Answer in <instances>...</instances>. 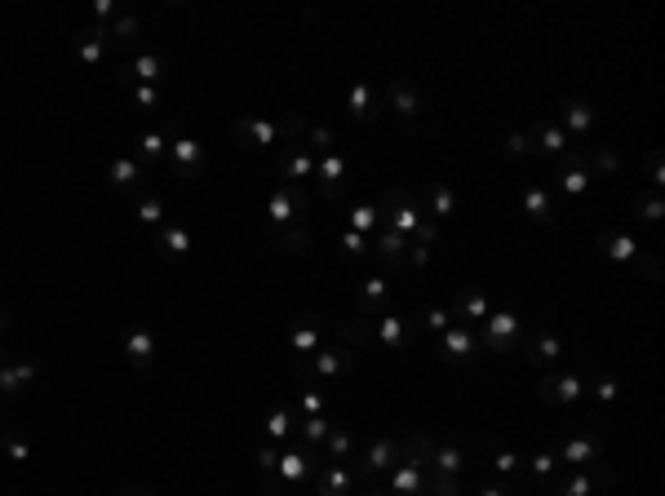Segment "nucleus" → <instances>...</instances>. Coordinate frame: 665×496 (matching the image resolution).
I'll return each mask as SVG.
<instances>
[{
	"mask_svg": "<svg viewBox=\"0 0 665 496\" xmlns=\"http://www.w3.org/2000/svg\"><path fill=\"white\" fill-rule=\"evenodd\" d=\"M431 448L435 439L426 430H413L404 439V452L391 465V483H386V496H426V474H431Z\"/></svg>",
	"mask_w": 665,
	"mask_h": 496,
	"instance_id": "nucleus-1",
	"label": "nucleus"
},
{
	"mask_svg": "<svg viewBox=\"0 0 665 496\" xmlns=\"http://www.w3.org/2000/svg\"><path fill=\"white\" fill-rule=\"evenodd\" d=\"M311 129L306 124L302 111H284V116H240L231 124V133H235V142L240 147H275V142H298L302 133Z\"/></svg>",
	"mask_w": 665,
	"mask_h": 496,
	"instance_id": "nucleus-2",
	"label": "nucleus"
},
{
	"mask_svg": "<svg viewBox=\"0 0 665 496\" xmlns=\"http://www.w3.org/2000/svg\"><path fill=\"white\" fill-rule=\"evenodd\" d=\"M355 364H360V355L346 346H329V350H315V355L306 359H293V377L302 381H346L355 372Z\"/></svg>",
	"mask_w": 665,
	"mask_h": 496,
	"instance_id": "nucleus-3",
	"label": "nucleus"
},
{
	"mask_svg": "<svg viewBox=\"0 0 665 496\" xmlns=\"http://www.w3.org/2000/svg\"><path fill=\"white\" fill-rule=\"evenodd\" d=\"M306 213H311V195H306V186H289V182L271 186V195H266V222H271V231L306 226Z\"/></svg>",
	"mask_w": 665,
	"mask_h": 496,
	"instance_id": "nucleus-4",
	"label": "nucleus"
},
{
	"mask_svg": "<svg viewBox=\"0 0 665 496\" xmlns=\"http://www.w3.org/2000/svg\"><path fill=\"white\" fill-rule=\"evenodd\" d=\"M595 244H599V253H603V257H612V262L643 271V279H661V262H657V257L643 253L639 240H630V235H626V231H617V226H603V231L595 235Z\"/></svg>",
	"mask_w": 665,
	"mask_h": 496,
	"instance_id": "nucleus-5",
	"label": "nucleus"
},
{
	"mask_svg": "<svg viewBox=\"0 0 665 496\" xmlns=\"http://www.w3.org/2000/svg\"><path fill=\"white\" fill-rule=\"evenodd\" d=\"M320 448H311V443H298V448H280V461H275V474L266 479V492H280V488H298L306 483V474L320 470Z\"/></svg>",
	"mask_w": 665,
	"mask_h": 496,
	"instance_id": "nucleus-6",
	"label": "nucleus"
},
{
	"mask_svg": "<svg viewBox=\"0 0 665 496\" xmlns=\"http://www.w3.org/2000/svg\"><path fill=\"white\" fill-rule=\"evenodd\" d=\"M479 350H493V355H510V350H524V319L515 310H497L479 324Z\"/></svg>",
	"mask_w": 665,
	"mask_h": 496,
	"instance_id": "nucleus-7",
	"label": "nucleus"
},
{
	"mask_svg": "<svg viewBox=\"0 0 665 496\" xmlns=\"http://www.w3.org/2000/svg\"><path fill=\"white\" fill-rule=\"evenodd\" d=\"M399 452H404V443L391 439V434H373L368 439L364 452H355V474H360V488H368L373 479H382V474H391V465L399 461Z\"/></svg>",
	"mask_w": 665,
	"mask_h": 496,
	"instance_id": "nucleus-8",
	"label": "nucleus"
},
{
	"mask_svg": "<svg viewBox=\"0 0 665 496\" xmlns=\"http://www.w3.org/2000/svg\"><path fill=\"white\" fill-rule=\"evenodd\" d=\"M550 178H555V191L564 200H586L590 191V169H586V151H564L550 160Z\"/></svg>",
	"mask_w": 665,
	"mask_h": 496,
	"instance_id": "nucleus-9",
	"label": "nucleus"
},
{
	"mask_svg": "<svg viewBox=\"0 0 665 496\" xmlns=\"http://www.w3.org/2000/svg\"><path fill=\"white\" fill-rule=\"evenodd\" d=\"M550 452H555L559 465H568V470H590V465H603V439H599V434H559Z\"/></svg>",
	"mask_w": 665,
	"mask_h": 496,
	"instance_id": "nucleus-10",
	"label": "nucleus"
},
{
	"mask_svg": "<svg viewBox=\"0 0 665 496\" xmlns=\"http://www.w3.org/2000/svg\"><path fill=\"white\" fill-rule=\"evenodd\" d=\"M581 395H586V377L577 368H564V372H546L537 381V399L550 403V408H572Z\"/></svg>",
	"mask_w": 665,
	"mask_h": 496,
	"instance_id": "nucleus-11",
	"label": "nucleus"
},
{
	"mask_svg": "<svg viewBox=\"0 0 665 496\" xmlns=\"http://www.w3.org/2000/svg\"><path fill=\"white\" fill-rule=\"evenodd\" d=\"M617 483V470L612 465H590V470H577V474H564V479L550 483V496H595L603 488Z\"/></svg>",
	"mask_w": 665,
	"mask_h": 496,
	"instance_id": "nucleus-12",
	"label": "nucleus"
},
{
	"mask_svg": "<svg viewBox=\"0 0 665 496\" xmlns=\"http://www.w3.org/2000/svg\"><path fill=\"white\" fill-rule=\"evenodd\" d=\"M435 355L444 359L448 368H462V364H475L479 359V337H475V328H466V324H453L444 337H435Z\"/></svg>",
	"mask_w": 665,
	"mask_h": 496,
	"instance_id": "nucleus-13",
	"label": "nucleus"
},
{
	"mask_svg": "<svg viewBox=\"0 0 665 496\" xmlns=\"http://www.w3.org/2000/svg\"><path fill=\"white\" fill-rule=\"evenodd\" d=\"M346 173H351V151H346V147H333V151H324L320 160H315V178H320L324 200H342Z\"/></svg>",
	"mask_w": 665,
	"mask_h": 496,
	"instance_id": "nucleus-14",
	"label": "nucleus"
},
{
	"mask_svg": "<svg viewBox=\"0 0 665 496\" xmlns=\"http://www.w3.org/2000/svg\"><path fill=\"white\" fill-rule=\"evenodd\" d=\"M320 337H324V319L315 315V310H302L289 324V333H284V350H289L293 359H306L320 350Z\"/></svg>",
	"mask_w": 665,
	"mask_h": 496,
	"instance_id": "nucleus-15",
	"label": "nucleus"
},
{
	"mask_svg": "<svg viewBox=\"0 0 665 496\" xmlns=\"http://www.w3.org/2000/svg\"><path fill=\"white\" fill-rule=\"evenodd\" d=\"M360 492V474L351 461H320L315 470V496H355Z\"/></svg>",
	"mask_w": 665,
	"mask_h": 496,
	"instance_id": "nucleus-16",
	"label": "nucleus"
},
{
	"mask_svg": "<svg viewBox=\"0 0 665 496\" xmlns=\"http://www.w3.org/2000/svg\"><path fill=\"white\" fill-rule=\"evenodd\" d=\"M382 107H391L399 120H422L426 116V93L413 85V80H391V85L382 89Z\"/></svg>",
	"mask_w": 665,
	"mask_h": 496,
	"instance_id": "nucleus-17",
	"label": "nucleus"
},
{
	"mask_svg": "<svg viewBox=\"0 0 665 496\" xmlns=\"http://www.w3.org/2000/svg\"><path fill=\"white\" fill-rule=\"evenodd\" d=\"M275 173H280V182H289V186H302L306 178H315V155L302 147V138L284 142V147L275 151Z\"/></svg>",
	"mask_w": 665,
	"mask_h": 496,
	"instance_id": "nucleus-18",
	"label": "nucleus"
},
{
	"mask_svg": "<svg viewBox=\"0 0 665 496\" xmlns=\"http://www.w3.org/2000/svg\"><path fill=\"white\" fill-rule=\"evenodd\" d=\"M417 204H422V213H431V222H448V217L462 213V191L444 178H431Z\"/></svg>",
	"mask_w": 665,
	"mask_h": 496,
	"instance_id": "nucleus-19",
	"label": "nucleus"
},
{
	"mask_svg": "<svg viewBox=\"0 0 665 496\" xmlns=\"http://www.w3.org/2000/svg\"><path fill=\"white\" fill-rule=\"evenodd\" d=\"M595 124H599V107H590V102L577 98V93L559 98V129H564L568 138H590Z\"/></svg>",
	"mask_w": 665,
	"mask_h": 496,
	"instance_id": "nucleus-20",
	"label": "nucleus"
},
{
	"mask_svg": "<svg viewBox=\"0 0 665 496\" xmlns=\"http://www.w3.org/2000/svg\"><path fill=\"white\" fill-rule=\"evenodd\" d=\"M448 315H453V324H484L488 315H493V297L484 293V288H457L453 297H448Z\"/></svg>",
	"mask_w": 665,
	"mask_h": 496,
	"instance_id": "nucleus-21",
	"label": "nucleus"
},
{
	"mask_svg": "<svg viewBox=\"0 0 665 496\" xmlns=\"http://www.w3.org/2000/svg\"><path fill=\"white\" fill-rule=\"evenodd\" d=\"M36 377H40L36 359H27V355H0V395H5V399H18Z\"/></svg>",
	"mask_w": 665,
	"mask_h": 496,
	"instance_id": "nucleus-22",
	"label": "nucleus"
},
{
	"mask_svg": "<svg viewBox=\"0 0 665 496\" xmlns=\"http://www.w3.org/2000/svg\"><path fill=\"white\" fill-rule=\"evenodd\" d=\"M528 138H532V147H537V160H555V155H564L568 151V133L559 129V120H550V116H541V120H532L528 124Z\"/></svg>",
	"mask_w": 665,
	"mask_h": 496,
	"instance_id": "nucleus-23",
	"label": "nucleus"
},
{
	"mask_svg": "<svg viewBox=\"0 0 665 496\" xmlns=\"http://www.w3.org/2000/svg\"><path fill=\"white\" fill-rule=\"evenodd\" d=\"M391 310V279L386 275H368L360 284V293H355V315L364 319H377Z\"/></svg>",
	"mask_w": 665,
	"mask_h": 496,
	"instance_id": "nucleus-24",
	"label": "nucleus"
},
{
	"mask_svg": "<svg viewBox=\"0 0 665 496\" xmlns=\"http://www.w3.org/2000/svg\"><path fill=\"white\" fill-rule=\"evenodd\" d=\"M519 204H524V213L532 217V222H541V226H555L559 222L555 195H550L541 182H524V186H519Z\"/></svg>",
	"mask_w": 665,
	"mask_h": 496,
	"instance_id": "nucleus-25",
	"label": "nucleus"
},
{
	"mask_svg": "<svg viewBox=\"0 0 665 496\" xmlns=\"http://www.w3.org/2000/svg\"><path fill=\"white\" fill-rule=\"evenodd\" d=\"M151 248H156L160 262H178V257L191 253V231L187 222H165L156 235H151Z\"/></svg>",
	"mask_w": 665,
	"mask_h": 496,
	"instance_id": "nucleus-26",
	"label": "nucleus"
},
{
	"mask_svg": "<svg viewBox=\"0 0 665 496\" xmlns=\"http://www.w3.org/2000/svg\"><path fill=\"white\" fill-rule=\"evenodd\" d=\"M373 341H382V346H391V350H408L413 346V319H404V315H395V310H386V315H377L373 319Z\"/></svg>",
	"mask_w": 665,
	"mask_h": 496,
	"instance_id": "nucleus-27",
	"label": "nucleus"
},
{
	"mask_svg": "<svg viewBox=\"0 0 665 496\" xmlns=\"http://www.w3.org/2000/svg\"><path fill=\"white\" fill-rule=\"evenodd\" d=\"M466 457H470L466 443L453 434V439H444V443H435V448H431V470L444 474V479H462V474H466Z\"/></svg>",
	"mask_w": 665,
	"mask_h": 496,
	"instance_id": "nucleus-28",
	"label": "nucleus"
},
{
	"mask_svg": "<svg viewBox=\"0 0 665 496\" xmlns=\"http://www.w3.org/2000/svg\"><path fill=\"white\" fill-rule=\"evenodd\" d=\"M156 355H160V341H156V333H151V328H129L125 333V364L129 368H151L156 364Z\"/></svg>",
	"mask_w": 665,
	"mask_h": 496,
	"instance_id": "nucleus-29",
	"label": "nucleus"
},
{
	"mask_svg": "<svg viewBox=\"0 0 665 496\" xmlns=\"http://www.w3.org/2000/svg\"><path fill=\"white\" fill-rule=\"evenodd\" d=\"M165 160L173 164L178 173H187V178H196V173L204 169V147L196 138H187V133H173L169 138V155Z\"/></svg>",
	"mask_w": 665,
	"mask_h": 496,
	"instance_id": "nucleus-30",
	"label": "nucleus"
},
{
	"mask_svg": "<svg viewBox=\"0 0 665 496\" xmlns=\"http://www.w3.org/2000/svg\"><path fill=\"white\" fill-rule=\"evenodd\" d=\"M564 355H568V346H564L559 333H537V337L524 341V359L532 368H555Z\"/></svg>",
	"mask_w": 665,
	"mask_h": 496,
	"instance_id": "nucleus-31",
	"label": "nucleus"
},
{
	"mask_svg": "<svg viewBox=\"0 0 665 496\" xmlns=\"http://www.w3.org/2000/svg\"><path fill=\"white\" fill-rule=\"evenodd\" d=\"M165 71H169V62L160 54H133L129 67L116 71V80H120V85H156Z\"/></svg>",
	"mask_w": 665,
	"mask_h": 496,
	"instance_id": "nucleus-32",
	"label": "nucleus"
},
{
	"mask_svg": "<svg viewBox=\"0 0 665 496\" xmlns=\"http://www.w3.org/2000/svg\"><path fill=\"white\" fill-rule=\"evenodd\" d=\"M107 45H111V23H98V27L80 31V36H71V49H76V58L85 62V67H98Z\"/></svg>",
	"mask_w": 665,
	"mask_h": 496,
	"instance_id": "nucleus-33",
	"label": "nucleus"
},
{
	"mask_svg": "<svg viewBox=\"0 0 665 496\" xmlns=\"http://www.w3.org/2000/svg\"><path fill=\"white\" fill-rule=\"evenodd\" d=\"M129 209L138 217V226H147V231H160V226H165V200H160V191H151V186L129 195Z\"/></svg>",
	"mask_w": 665,
	"mask_h": 496,
	"instance_id": "nucleus-34",
	"label": "nucleus"
},
{
	"mask_svg": "<svg viewBox=\"0 0 665 496\" xmlns=\"http://www.w3.org/2000/svg\"><path fill=\"white\" fill-rule=\"evenodd\" d=\"M107 182L116 186V191L133 195V191H142V186H147V169H142L133 155H116V160L107 164Z\"/></svg>",
	"mask_w": 665,
	"mask_h": 496,
	"instance_id": "nucleus-35",
	"label": "nucleus"
},
{
	"mask_svg": "<svg viewBox=\"0 0 665 496\" xmlns=\"http://www.w3.org/2000/svg\"><path fill=\"white\" fill-rule=\"evenodd\" d=\"M346 111H351V120L373 124L377 111H382V98L373 93V85H368V80H355V85L346 89Z\"/></svg>",
	"mask_w": 665,
	"mask_h": 496,
	"instance_id": "nucleus-36",
	"label": "nucleus"
},
{
	"mask_svg": "<svg viewBox=\"0 0 665 496\" xmlns=\"http://www.w3.org/2000/svg\"><path fill=\"white\" fill-rule=\"evenodd\" d=\"M165 155H169V138L160 129H142L138 138H133V160H138L142 169H156Z\"/></svg>",
	"mask_w": 665,
	"mask_h": 496,
	"instance_id": "nucleus-37",
	"label": "nucleus"
},
{
	"mask_svg": "<svg viewBox=\"0 0 665 496\" xmlns=\"http://www.w3.org/2000/svg\"><path fill=\"white\" fill-rule=\"evenodd\" d=\"M293 426H298V421H293L289 403H284V408H271V412H266V421H262V439L275 443V448H284V443H289V434H293Z\"/></svg>",
	"mask_w": 665,
	"mask_h": 496,
	"instance_id": "nucleus-38",
	"label": "nucleus"
},
{
	"mask_svg": "<svg viewBox=\"0 0 665 496\" xmlns=\"http://www.w3.org/2000/svg\"><path fill=\"white\" fill-rule=\"evenodd\" d=\"M413 328H422V337H444L453 328V315H448V306H422L413 315Z\"/></svg>",
	"mask_w": 665,
	"mask_h": 496,
	"instance_id": "nucleus-39",
	"label": "nucleus"
},
{
	"mask_svg": "<svg viewBox=\"0 0 665 496\" xmlns=\"http://www.w3.org/2000/svg\"><path fill=\"white\" fill-rule=\"evenodd\" d=\"M555 474H559V457L550 448H541V452H528V479H537V488L546 492L550 483H555Z\"/></svg>",
	"mask_w": 665,
	"mask_h": 496,
	"instance_id": "nucleus-40",
	"label": "nucleus"
},
{
	"mask_svg": "<svg viewBox=\"0 0 665 496\" xmlns=\"http://www.w3.org/2000/svg\"><path fill=\"white\" fill-rule=\"evenodd\" d=\"M630 213L639 217V222L657 226V222H661V213H665V195H661V191H643V195H634V200H630Z\"/></svg>",
	"mask_w": 665,
	"mask_h": 496,
	"instance_id": "nucleus-41",
	"label": "nucleus"
},
{
	"mask_svg": "<svg viewBox=\"0 0 665 496\" xmlns=\"http://www.w3.org/2000/svg\"><path fill=\"white\" fill-rule=\"evenodd\" d=\"M320 448H324V452H320L324 461H346V457L355 452V434L346 430V426H333V430H329V439H324Z\"/></svg>",
	"mask_w": 665,
	"mask_h": 496,
	"instance_id": "nucleus-42",
	"label": "nucleus"
},
{
	"mask_svg": "<svg viewBox=\"0 0 665 496\" xmlns=\"http://www.w3.org/2000/svg\"><path fill=\"white\" fill-rule=\"evenodd\" d=\"M0 452H5V461H14V465H23V461H32V439H23L18 430H0Z\"/></svg>",
	"mask_w": 665,
	"mask_h": 496,
	"instance_id": "nucleus-43",
	"label": "nucleus"
},
{
	"mask_svg": "<svg viewBox=\"0 0 665 496\" xmlns=\"http://www.w3.org/2000/svg\"><path fill=\"white\" fill-rule=\"evenodd\" d=\"M493 465H497L501 479H515V483L528 474V457H524V452H510V448H497L493 452Z\"/></svg>",
	"mask_w": 665,
	"mask_h": 496,
	"instance_id": "nucleus-44",
	"label": "nucleus"
},
{
	"mask_svg": "<svg viewBox=\"0 0 665 496\" xmlns=\"http://www.w3.org/2000/svg\"><path fill=\"white\" fill-rule=\"evenodd\" d=\"M271 248H284V253H306V248H311V231H306V226L271 231Z\"/></svg>",
	"mask_w": 665,
	"mask_h": 496,
	"instance_id": "nucleus-45",
	"label": "nucleus"
},
{
	"mask_svg": "<svg viewBox=\"0 0 665 496\" xmlns=\"http://www.w3.org/2000/svg\"><path fill=\"white\" fill-rule=\"evenodd\" d=\"M302 147H306V151H311V155H315V160H320V155H324V151H333V147H337V133L329 129V124H311V129H306V133H302Z\"/></svg>",
	"mask_w": 665,
	"mask_h": 496,
	"instance_id": "nucleus-46",
	"label": "nucleus"
},
{
	"mask_svg": "<svg viewBox=\"0 0 665 496\" xmlns=\"http://www.w3.org/2000/svg\"><path fill=\"white\" fill-rule=\"evenodd\" d=\"M586 169H590V178H595V173L612 178V173H621V155L612 151V147H595V151L586 155Z\"/></svg>",
	"mask_w": 665,
	"mask_h": 496,
	"instance_id": "nucleus-47",
	"label": "nucleus"
},
{
	"mask_svg": "<svg viewBox=\"0 0 665 496\" xmlns=\"http://www.w3.org/2000/svg\"><path fill=\"white\" fill-rule=\"evenodd\" d=\"M346 222H351V231L373 235L377 226H382V213H377V204H355V209L346 213Z\"/></svg>",
	"mask_w": 665,
	"mask_h": 496,
	"instance_id": "nucleus-48",
	"label": "nucleus"
},
{
	"mask_svg": "<svg viewBox=\"0 0 665 496\" xmlns=\"http://www.w3.org/2000/svg\"><path fill=\"white\" fill-rule=\"evenodd\" d=\"M337 257H342V262H360V257H368V235H360V231H351V226H346L342 240H337Z\"/></svg>",
	"mask_w": 665,
	"mask_h": 496,
	"instance_id": "nucleus-49",
	"label": "nucleus"
},
{
	"mask_svg": "<svg viewBox=\"0 0 665 496\" xmlns=\"http://www.w3.org/2000/svg\"><path fill=\"white\" fill-rule=\"evenodd\" d=\"M138 36H142V18L138 14H120L116 23H111V40H116V45H138Z\"/></svg>",
	"mask_w": 665,
	"mask_h": 496,
	"instance_id": "nucleus-50",
	"label": "nucleus"
},
{
	"mask_svg": "<svg viewBox=\"0 0 665 496\" xmlns=\"http://www.w3.org/2000/svg\"><path fill=\"white\" fill-rule=\"evenodd\" d=\"M298 403L306 417H324V408H329V395H324L315 381H306V386H298Z\"/></svg>",
	"mask_w": 665,
	"mask_h": 496,
	"instance_id": "nucleus-51",
	"label": "nucleus"
},
{
	"mask_svg": "<svg viewBox=\"0 0 665 496\" xmlns=\"http://www.w3.org/2000/svg\"><path fill=\"white\" fill-rule=\"evenodd\" d=\"M617 395H621V381L612 377V372H599L595 386H590V399H595L599 408H612V403H617Z\"/></svg>",
	"mask_w": 665,
	"mask_h": 496,
	"instance_id": "nucleus-52",
	"label": "nucleus"
},
{
	"mask_svg": "<svg viewBox=\"0 0 665 496\" xmlns=\"http://www.w3.org/2000/svg\"><path fill=\"white\" fill-rule=\"evenodd\" d=\"M643 182H648V191H665V164L657 147H648V155H643Z\"/></svg>",
	"mask_w": 665,
	"mask_h": 496,
	"instance_id": "nucleus-53",
	"label": "nucleus"
},
{
	"mask_svg": "<svg viewBox=\"0 0 665 496\" xmlns=\"http://www.w3.org/2000/svg\"><path fill=\"white\" fill-rule=\"evenodd\" d=\"M329 430H333L329 417H302V443H311V448H320L329 439Z\"/></svg>",
	"mask_w": 665,
	"mask_h": 496,
	"instance_id": "nucleus-54",
	"label": "nucleus"
},
{
	"mask_svg": "<svg viewBox=\"0 0 665 496\" xmlns=\"http://www.w3.org/2000/svg\"><path fill=\"white\" fill-rule=\"evenodd\" d=\"M426 496H462V479H444V474H426Z\"/></svg>",
	"mask_w": 665,
	"mask_h": 496,
	"instance_id": "nucleus-55",
	"label": "nucleus"
},
{
	"mask_svg": "<svg viewBox=\"0 0 665 496\" xmlns=\"http://www.w3.org/2000/svg\"><path fill=\"white\" fill-rule=\"evenodd\" d=\"M253 461H258V470H262V479H271L275 474V461H280V448H275V443H258V448H253Z\"/></svg>",
	"mask_w": 665,
	"mask_h": 496,
	"instance_id": "nucleus-56",
	"label": "nucleus"
},
{
	"mask_svg": "<svg viewBox=\"0 0 665 496\" xmlns=\"http://www.w3.org/2000/svg\"><path fill=\"white\" fill-rule=\"evenodd\" d=\"M501 155H532V160H537V147H532V138L524 129H515L506 142H501Z\"/></svg>",
	"mask_w": 665,
	"mask_h": 496,
	"instance_id": "nucleus-57",
	"label": "nucleus"
},
{
	"mask_svg": "<svg viewBox=\"0 0 665 496\" xmlns=\"http://www.w3.org/2000/svg\"><path fill=\"white\" fill-rule=\"evenodd\" d=\"M133 102H138L142 111H156L160 107V89L156 85H133Z\"/></svg>",
	"mask_w": 665,
	"mask_h": 496,
	"instance_id": "nucleus-58",
	"label": "nucleus"
},
{
	"mask_svg": "<svg viewBox=\"0 0 665 496\" xmlns=\"http://www.w3.org/2000/svg\"><path fill=\"white\" fill-rule=\"evenodd\" d=\"M94 18H98V23H111V18H116V0H98Z\"/></svg>",
	"mask_w": 665,
	"mask_h": 496,
	"instance_id": "nucleus-59",
	"label": "nucleus"
},
{
	"mask_svg": "<svg viewBox=\"0 0 665 496\" xmlns=\"http://www.w3.org/2000/svg\"><path fill=\"white\" fill-rule=\"evenodd\" d=\"M479 496H519V492L506 488V483H484V488H479Z\"/></svg>",
	"mask_w": 665,
	"mask_h": 496,
	"instance_id": "nucleus-60",
	"label": "nucleus"
},
{
	"mask_svg": "<svg viewBox=\"0 0 665 496\" xmlns=\"http://www.w3.org/2000/svg\"><path fill=\"white\" fill-rule=\"evenodd\" d=\"M125 496H156V492H151V488H138V483H129Z\"/></svg>",
	"mask_w": 665,
	"mask_h": 496,
	"instance_id": "nucleus-61",
	"label": "nucleus"
},
{
	"mask_svg": "<svg viewBox=\"0 0 665 496\" xmlns=\"http://www.w3.org/2000/svg\"><path fill=\"white\" fill-rule=\"evenodd\" d=\"M355 496H386V488H373V483H368V488H360Z\"/></svg>",
	"mask_w": 665,
	"mask_h": 496,
	"instance_id": "nucleus-62",
	"label": "nucleus"
},
{
	"mask_svg": "<svg viewBox=\"0 0 665 496\" xmlns=\"http://www.w3.org/2000/svg\"><path fill=\"white\" fill-rule=\"evenodd\" d=\"M5 328H9V310L0 306V333H5Z\"/></svg>",
	"mask_w": 665,
	"mask_h": 496,
	"instance_id": "nucleus-63",
	"label": "nucleus"
},
{
	"mask_svg": "<svg viewBox=\"0 0 665 496\" xmlns=\"http://www.w3.org/2000/svg\"><path fill=\"white\" fill-rule=\"evenodd\" d=\"M0 430H5V412H0Z\"/></svg>",
	"mask_w": 665,
	"mask_h": 496,
	"instance_id": "nucleus-64",
	"label": "nucleus"
}]
</instances>
